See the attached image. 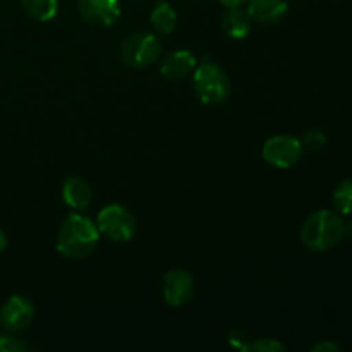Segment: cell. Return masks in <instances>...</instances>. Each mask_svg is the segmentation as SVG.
<instances>
[{"label":"cell","instance_id":"1","mask_svg":"<svg viewBox=\"0 0 352 352\" xmlns=\"http://www.w3.org/2000/svg\"><path fill=\"white\" fill-rule=\"evenodd\" d=\"M98 241L100 230L96 222L81 213H71L58 227L55 248L67 260H82L96 250Z\"/></svg>","mask_w":352,"mask_h":352},{"label":"cell","instance_id":"3","mask_svg":"<svg viewBox=\"0 0 352 352\" xmlns=\"http://www.w3.org/2000/svg\"><path fill=\"white\" fill-rule=\"evenodd\" d=\"M192 89L203 105H219L230 95V79L220 65L205 58L192 72Z\"/></svg>","mask_w":352,"mask_h":352},{"label":"cell","instance_id":"24","mask_svg":"<svg viewBox=\"0 0 352 352\" xmlns=\"http://www.w3.org/2000/svg\"><path fill=\"white\" fill-rule=\"evenodd\" d=\"M346 234H347V236H349V237H352V220L346 226Z\"/></svg>","mask_w":352,"mask_h":352},{"label":"cell","instance_id":"19","mask_svg":"<svg viewBox=\"0 0 352 352\" xmlns=\"http://www.w3.org/2000/svg\"><path fill=\"white\" fill-rule=\"evenodd\" d=\"M28 351V344L21 340L19 337L7 333V336H0V352H24Z\"/></svg>","mask_w":352,"mask_h":352},{"label":"cell","instance_id":"12","mask_svg":"<svg viewBox=\"0 0 352 352\" xmlns=\"http://www.w3.org/2000/svg\"><path fill=\"white\" fill-rule=\"evenodd\" d=\"M91 199L93 189L86 179L78 177V175L65 179V182L62 184V201L69 208L82 212V210H86L91 205Z\"/></svg>","mask_w":352,"mask_h":352},{"label":"cell","instance_id":"23","mask_svg":"<svg viewBox=\"0 0 352 352\" xmlns=\"http://www.w3.org/2000/svg\"><path fill=\"white\" fill-rule=\"evenodd\" d=\"M7 248V237L6 234L2 232V229H0V253H3V250Z\"/></svg>","mask_w":352,"mask_h":352},{"label":"cell","instance_id":"13","mask_svg":"<svg viewBox=\"0 0 352 352\" xmlns=\"http://www.w3.org/2000/svg\"><path fill=\"white\" fill-rule=\"evenodd\" d=\"M222 28L232 40H243L251 31V17L243 7H227L222 17Z\"/></svg>","mask_w":352,"mask_h":352},{"label":"cell","instance_id":"14","mask_svg":"<svg viewBox=\"0 0 352 352\" xmlns=\"http://www.w3.org/2000/svg\"><path fill=\"white\" fill-rule=\"evenodd\" d=\"M150 23L158 33L170 34L175 30V23H177V14L175 9L168 2L162 0L153 7L150 14Z\"/></svg>","mask_w":352,"mask_h":352},{"label":"cell","instance_id":"10","mask_svg":"<svg viewBox=\"0 0 352 352\" xmlns=\"http://www.w3.org/2000/svg\"><path fill=\"white\" fill-rule=\"evenodd\" d=\"M196 65L198 62H196L195 55L182 48V50L172 52L162 60L160 74L168 81H182L195 72Z\"/></svg>","mask_w":352,"mask_h":352},{"label":"cell","instance_id":"11","mask_svg":"<svg viewBox=\"0 0 352 352\" xmlns=\"http://www.w3.org/2000/svg\"><path fill=\"white\" fill-rule=\"evenodd\" d=\"M248 14L251 21L263 26L280 23L289 10L287 0H248Z\"/></svg>","mask_w":352,"mask_h":352},{"label":"cell","instance_id":"15","mask_svg":"<svg viewBox=\"0 0 352 352\" xmlns=\"http://www.w3.org/2000/svg\"><path fill=\"white\" fill-rule=\"evenodd\" d=\"M24 12L34 21L47 23L57 16L58 0H19Z\"/></svg>","mask_w":352,"mask_h":352},{"label":"cell","instance_id":"9","mask_svg":"<svg viewBox=\"0 0 352 352\" xmlns=\"http://www.w3.org/2000/svg\"><path fill=\"white\" fill-rule=\"evenodd\" d=\"M162 292H164V299L168 306L172 308H181L189 299L192 298L195 292V278L189 272L182 270V268H175L165 274L164 284H162Z\"/></svg>","mask_w":352,"mask_h":352},{"label":"cell","instance_id":"22","mask_svg":"<svg viewBox=\"0 0 352 352\" xmlns=\"http://www.w3.org/2000/svg\"><path fill=\"white\" fill-rule=\"evenodd\" d=\"M219 2L226 7H243L248 0H219Z\"/></svg>","mask_w":352,"mask_h":352},{"label":"cell","instance_id":"4","mask_svg":"<svg viewBox=\"0 0 352 352\" xmlns=\"http://www.w3.org/2000/svg\"><path fill=\"white\" fill-rule=\"evenodd\" d=\"M162 45L151 33H133L120 45V58L127 67L146 69L160 58Z\"/></svg>","mask_w":352,"mask_h":352},{"label":"cell","instance_id":"20","mask_svg":"<svg viewBox=\"0 0 352 352\" xmlns=\"http://www.w3.org/2000/svg\"><path fill=\"white\" fill-rule=\"evenodd\" d=\"M229 344L232 347H237V349H243L246 347L248 340H246V333L243 332V330H232V332L229 333Z\"/></svg>","mask_w":352,"mask_h":352},{"label":"cell","instance_id":"5","mask_svg":"<svg viewBox=\"0 0 352 352\" xmlns=\"http://www.w3.org/2000/svg\"><path fill=\"white\" fill-rule=\"evenodd\" d=\"M100 236H105L112 243H127L136 234V219L122 205H109L100 210L96 217Z\"/></svg>","mask_w":352,"mask_h":352},{"label":"cell","instance_id":"16","mask_svg":"<svg viewBox=\"0 0 352 352\" xmlns=\"http://www.w3.org/2000/svg\"><path fill=\"white\" fill-rule=\"evenodd\" d=\"M333 205L342 215H352V181H342L333 191Z\"/></svg>","mask_w":352,"mask_h":352},{"label":"cell","instance_id":"21","mask_svg":"<svg viewBox=\"0 0 352 352\" xmlns=\"http://www.w3.org/2000/svg\"><path fill=\"white\" fill-rule=\"evenodd\" d=\"M339 351V346L332 340H322L316 346L311 347V352H337Z\"/></svg>","mask_w":352,"mask_h":352},{"label":"cell","instance_id":"17","mask_svg":"<svg viewBox=\"0 0 352 352\" xmlns=\"http://www.w3.org/2000/svg\"><path fill=\"white\" fill-rule=\"evenodd\" d=\"M302 150L311 151V153H318L327 146V136L318 129H311L302 136L301 140Z\"/></svg>","mask_w":352,"mask_h":352},{"label":"cell","instance_id":"6","mask_svg":"<svg viewBox=\"0 0 352 352\" xmlns=\"http://www.w3.org/2000/svg\"><path fill=\"white\" fill-rule=\"evenodd\" d=\"M302 151L305 150L298 138L289 136V134H277L265 141L261 155L272 167L291 168L301 160Z\"/></svg>","mask_w":352,"mask_h":352},{"label":"cell","instance_id":"18","mask_svg":"<svg viewBox=\"0 0 352 352\" xmlns=\"http://www.w3.org/2000/svg\"><path fill=\"white\" fill-rule=\"evenodd\" d=\"M244 351L250 352H282L285 351V346L282 342H278L277 339H258L251 340L246 344Z\"/></svg>","mask_w":352,"mask_h":352},{"label":"cell","instance_id":"8","mask_svg":"<svg viewBox=\"0 0 352 352\" xmlns=\"http://www.w3.org/2000/svg\"><path fill=\"white\" fill-rule=\"evenodd\" d=\"M82 19L93 28H110L122 14L119 0H78Z\"/></svg>","mask_w":352,"mask_h":352},{"label":"cell","instance_id":"2","mask_svg":"<svg viewBox=\"0 0 352 352\" xmlns=\"http://www.w3.org/2000/svg\"><path fill=\"white\" fill-rule=\"evenodd\" d=\"M346 236V223L330 210H318L305 220L301 227V241L306 248L327 251L337 246Z\"/></svg>","mask_w":352,"mask_h":352},{"label":"cell","instance_id":"7","mask_svg":"<svg viewBox=\"0 0 352 352\" xmlns=\"http://www.w3.org/2000/svg\"><path fill=\"white\" fill-rule=\"evenodd\" d=\"M34 318V306L24 296H10L0 308V325L10 333L23 332Z\"/></svg>","mask_w":352,"mask_h":352}]
</instances>
